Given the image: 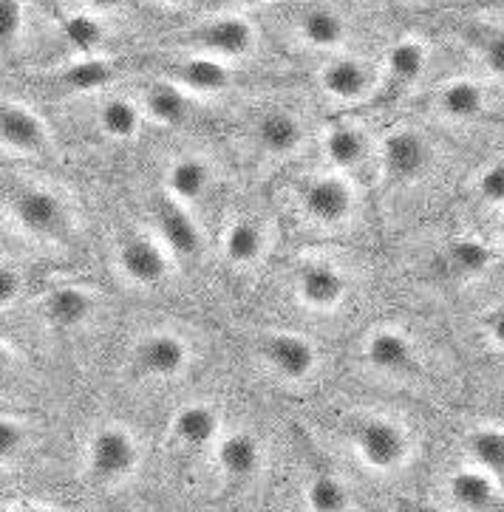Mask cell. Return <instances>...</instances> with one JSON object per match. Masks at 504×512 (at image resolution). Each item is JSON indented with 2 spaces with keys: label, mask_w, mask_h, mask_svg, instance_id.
<instances>
[{
  "label": "cell",
  "mask_w": 504,
  "mask_h": 512,
  "mask_svg": "<svg viewBox=\"0 0 504 512\" xmlns=\"http://www.w3.org/2000/svg\"><path fill=\"white\" fill-rule=\"evenodd\" d=\"M6 215L20 232L43 244H66L74 232L71 210L60 193L37 182L15 184L6 190Z\"/></svg>",
  "instance_id": "7a4b0ae2"
},
{
  "label": "cell",
  "mask_w": 504,
  "mask_h": 512,
  "mask_svg": "<svg viewBox=\"0 0 504 512\" xmlns=\"http://www.w3.org/2000/svg\"><path fill=\"white\" fill-rule=\"evenodd\" d=\"M476 193L488 207H504V159L485 167L476 179Z\"/></svg>",
  "instance_id": "8d00e7d4"
},
{
  "label": "cell",
  "mask_w": 504,
  "mask_h": 512,
  "mask_svg": "<svg viewBox=\"0 0 504 512\" xmlns=\"http://www.w3.org/2000/svg\"><path fill=\"white\" fill-rule=\"evenodd\" d=\"M221 436V413L210 402H187L170 419V439L185 450L216 447Z\"/></svg>",
  "instance_id": "603a6c76"
},
{
  "label": "cell",
  "mask_w": 504,
  "mask_h": 512,
  "mask_svg": "<svg viewBox=\"0 0 504 512\" xmlns=\"http://www.w3.org/2000/svg\"><path fill=\"white\" fill-rule=\"evenodd\" d=\"M63 32H66L68 43L80 51V57H94L100 54L102 43H105V26L102 17L94 12H74L63 20Z\"/></svg>",
  "instance_id": "d6a6232c"
},
{
  "label": "cell",
  "mask_w": 504,
  "mask_h": 512,
  "mask_svg": "<svg viewBox=\"0 0 504 512\" xmlns=\"http://www.w3.org/2000/svg\"><path fill=\"white\" fill-rule=\"evenodd\" d=\"M0 142L6 156L37 159L51 150L49 122L29 102L6 97L0 105Z\"/></svg>",
  "instance_id": "30bf717a"
},
{
  "label": "cell",
  "mask_w": 504,
  "mask_h": 512,
  "mask_svg": "<svg viewBox=\"0 0 504 512\" xmlns=\"http://www.w3.org/2000/svg\"><path fill=\"white\" fill-rule=\"evenodd\" d=\"M346 436H349V445L360 464L380 476H391V473L403 470L414 453V439L405 428V422H400L391 413L354 416Z\"/></svg>",
  "instance_id": "6da1fadb"
},
{
  "label": "cell",
  "mask_w": 504,
  "mask_h": 512,
  "mask_svg": "<svg viewBox=\"0 0 504 512\" xmlns=\"http://www.w3.org/2000/svg\"><path fill=\"white\" fill-rule=\"evenodd\" d=\"M323 159L329 170H340V173H349L354 167H360L369 156V133L363 131L360 125L354 122H337L332 125L326 136H323Z\"/></svg>",
  "instance_id": "4316f807"
},
{
  "label": "cell",
  "mask_w": 504,
  "mask_h": 512,
  "mask_svg": "<svg viewBox=\"0 0 504 512\" xmlns=\"http://www.w3.org/2000/svg\"><path fill=\"white\" fill-rule=\"evenodd\" d=\"M488 88L473 77H454L434 94V114L451 125H471L488 111Z\"/></svg>",
  "instance_id": "44dd1931"
},
{
  "label": "cell",
  "mask_w": 504,
  "mask_h": 512,
  "mask_svg": "<svg viewBox=\"0 0 504 512\" xmlns=\"http://www.w3.org/2000/svg\"><path fill=\"white\" fill-rule=\"evenodd\" d=\"M258 26L252 23L244 12H221L199 20L190 26L182 37L179 46L185 51H196L204 57H216L221 63H236L247 60L258 51Z\"/></svg>",
  "instance_id": "277c9868"
},
{
  "label": "cell",
  "mask_w": 504,
  "mask_h": 512,
  "mask_svg": "<svg viewBox=\"0 0 504 512\" xmlns=\"http://www.w3.org/2000/svg\"><path fill=\"white\" fill-rule=\"evenodd\" d=\"M439 264L456 281H476L493 266V252L476 238H454L439 255Z\"/></svg>",
  "instance_id": "f1b7e54d"
},
{
  "label": "cell",
  "mask_w": 504,
  "mask_h": 512,
  "mask_svg": "<svg viewBox=\"0 0 504 512\" xmlns=\"http://www.w3.org/2000/svg\"><path fill=\"white\" fill-rule=\"evenodd\" d=\"M29 422L23 416H12L6 413L3 422H0V456L3 462H12L23 453V447L29 445Z\"/></svg>",
  "instance_id": "e575fe53"
},
{
  "label": "cell",
  "mask_w": 504,
  "mask_h": 512,
  "mask_svg": "<svg viewBox=\"0 0 504 512\" xmlns=\"http://www.w3.org/2000/svg\"><path fill=\"white\" fill-rule=\"evenodd\" d=\"M190 365H193V346L179 331H148L134 346V368L145 380H182Z\"/></svg>",
  "instance_id": "9c48e42d"
},
{
  "label": "cell",
  "mask_w": 504,
  "mask_h": 512,
  "mask_svg": "<svg viewBox=\"0 0 504 512\" xmlns=\"http://www.w3.org/2000/svg\"><path fill=\"white\" fill-rule=\"evenodd\" d=\"M320 94L340 108H354L363 102L377 100L380 94V68L366 63L354 54H332L323 60L315 74Z\"/></svg>",
  "instance_id": "52a82bcc"
},
{
  "label": "cell",
  "mask_w": 504,
  "mask_h": 512,
  "mask_svg": "<svg viewBox=\"0 0 504 512\" xmlns=\"http://www.w3.org/2000/svg\"><path fill=\"white\" fill-rule=\"evenodd\" d=\"M142 464V447L128 425L108 422L88 436L85 445V476L102 490H114L134 479Z\"/></svg>",
  "instance_id": "3957f363"
},
{
  "label": "cell",
  "mask_w": 504,
  "mask_h": 512,
  "mask_svg": "<svg viewBox=\"0 0 504 512\" xmlns=\"http://www.w3.org/2000/svg\"><path fill=\"white\" fill-rule=\"evenodd\" d=\"M502 9H504V0H502Z\"/></svg>",
  "instance_id": "7dc6e473"
},
{
  "label": "cell",
  "mask_w": 504,
  "mask_h": 512,
  "mask_svg": "<svg viewBox=\"0 0 504 512\" xmlns=\"http://www.w3.org/2000/svg\"><path fill=\"white\" fill-rule=\"evenodd\" d=\"M20 292H23V278H20V272L12 269V264L6 261L3 269H0V300H3V309H9V306L20 298Z\"/></svg>",
  "instance_id": "74e56055"
},
{
  "label": "cell",
  "mask_w": 504,
  "mask_h": 512,
  "mask_svg": "<svg viewBox=\"0 0 504 512\" xmlns=\"http://www.w3.org/2000/svg\"><path fill=\"white\" fill-rule=\"evenodd\" d=\"M295 298L309 312H337L349 298V278L326 258H303L295 272Z\"/></svg>",
  "instance_id": "8fae6325"
},
{
  "label": "cell",
  "mask_w": 504,
  "mask_h": 512,
  "mask_svg": "<svg viewBox=\"0 0 504 512\" xmlns=\"http://www.w3.org/2000/svg\"><path fill=\"white\" fill-rule=\"evenodd\" d=\"M162 77L176 83L179 88H185L193 100L219 97L233 83L230 63H221L216 57H204L196 51H185V54L173 57V63H168Z\"/></svg>",
  "instance_id": "4fadbf2b"
},
{
  "label": "cell",
  "mask_w": 504,
  "mask_h": 512,
  "mask_svg": "<svg viewBox=\"0 0 504 512\" xmlns=\"http://www.w3.org/2000/svg\"><path fill=\"white\" fill-rule=\"evenodd\" d=\"M3 512H57L51 504H40V501H17L9 504Z\"/></svg>",
  "instance_id": "60d3db41"
},
{
  "label": "cell",
  "mask_w": 504,
  "mask_h": 512,
  "mask_svg": "<svg viewBox=\"0 0 504 512\" xmlns=\"http://www.w3.org/2000/svg\"><path fill=\"white\" fill-rule=\"evenodd\" d=\"M134 0H85V12H94V15H114V12H122L128 9Z\"/></svg>",
  "instance_id": "ab89813d"
},
{
  "label": "cell",
  "mask_w": 504,
  "mask_h": 512,
  "mask_svg": "<svg viewBox=\"0 0 504 512\" xmlns=\"http://www.w3.org/2000/svg\"><path fill=\"white\" fill-rule=\"evenodd\" d=\"M380 167L391 182H414L428 167V142L417 128L397 125L380 139Z\"/></svg>",
  "instance_id": "9a60e30c"
},
{
  "label": "cell",
  "mask_w": 504,
  "mask_h": 512,
  "mask_svg": "<svg viewBox=\"0 0 504 512\" xmlns=\"http://www.w3.org/2000/svg\"><path fill=\"white\" fill-rule=\"evenodd\" d=\"M298 207L306 221L326 230H337L349 224L357 213V184L340 170L315 173L301 184Z\"/></svg>",
  "instance_id": "5b68a950"
},
{
  "label": "cell",
  "mask_w": 504,
  "mask_h": 512,
  "mask_svg": "<svg viewBox=\"0 0 504 512\" xmlns=\"http://www.w3.org/2000/svg\"><path fill=\"white\" fill-rule=\"evenodd\" d=\"M29 3H34L37 9H43L46 15H54L57 20H66V12H63V0H29Z\"/></svg>",
  "instance_id": "b9f144b4"
},
{
  "label": "cell",
  "mask_w": 504,
  "mask_h": 512,
  "mask_svg": "<svg viewBox=\"0 0 504 512\" xmlns=\"http://www.w3.org/2000/svg\"><path fill=\"white\" fill-rule=\"evenodd\" d=\"M303 504L309 512H352L354 496L349 484L335 473H315L306 481Z\"/></svg>",
  "instance_id": "4dcf8cb0"
},
{
  "label": "cell",
  "mask_w": 504,
  "mask_h": 512,
  "mask_svg": "<svg viewBox=\"0 0 504 512\" xmlns=\"http://www.w3.org/2000/svg\"><path fill=\"white\" fill-rule=\"evenodd\" d=\"M476 57L493 80L504 83V29L485 32L476 40Z\"/></svg>",
  "instance_id": "d590c367"
},
{
  "label": "cell",
  "mask_w": 504,
  "mask_h": 512,
  "mask_svg": "<svg viewBox=\"0 0 504 512\" xmlns=\"http://www.w3.org/2000/svg\"><path fill=\"white\" fill-rule=\"evenodd\" d=\"M454 512H493L502 504V481L482 467H459L445 481Z\"/></svg>",
  "instance_id": "ffe728a7"
},
{
  "label": "cell",
  "mask_w": 504,
  "mask_h": 512,
  "mask_svg": "<svg viewBox=\"0 0 504 512\" xmlns=\"http://www.w3.org/2000/svg\"><path fill=\"white\" fill-rule=\"evenodd\" d=\"M496 235H499V244H502L504 249V215H502V221H499V230H496Z\"/></svg>",
  "instance_id": "f6af8a7d"
},
{
  "label": "cell",
  "mask_w": 504,
  "mask_h": 512,
  "mask_svg": "<svg viewBox=\"0 0 504 512\" xmlns=\"http://www.w3.org/2000/svg\"><path fill=\"white\" fill-rule=\"evenodd\" d=\"M213 182H216L213 162L199 156V153H182L165 170V193L170 199L187 204V207L207 199Z\"/></svg>",
  "instance_id": "d4e9b609"
},
{
  "label": "cell",
  "mask_w": 504,
  "mask_h": 512,
  "mask_svg": "<svg viewBox=\"0 0 504 512\" xmlns=\"http://www.w3.org/2000/svg\"><path fill=\"white\" fill-rule=\"evenodd\" d=\"M269 252V232L267 227L250 218V215H238L227 224V230L221 235V255L227 264L236 269H252L258 266Z\"/></svg>",
  "instance_id": "484cf974"
},
{
  "label": "cell",
  "mask_w": 504,
  "mask_h": 512,
  "mask_svg": "<svg viewBox=\"0 0 504 512\" xmlns=\"http://www.w3.org/2000/svg\"><path fill=\"white\" fill-rule=\"evenodd\" d=\"M153 232L162 238V244L176 255V261L199 258L204 249V230L199 218L193 215V207L182 201L170 199L162 193L153 201Z\"/></svg>",
  "instance_id": "7c38bea8"
},
{
  "label": "cell",
  "mask_w": 504,
  "mask_h": 512,
  "mask_svg": "<svg viewBox=\"0 0 504 512\" xmlns=\"http://www.w3.org/2000/svg\"><path fill=\"white\" fill-rule=\"evenodd\" d=\"M216 467L230 484H247L264 467V445L247 430L224 433L216 445Z\"/></svg>",
  "instance_id": "7402d4cb"
},
{
  "label": "cell",
  "mask_w": 504,
  "mask_h": 512,
  "mask_svg": "<svg viewBox=\"0 0 504 512\" xmlns=\"http://www.w3.org/2000/svg\"><path fill=\"white\" fill-rule=\"evenodd\" d=\"M29 29V0H0V37L3 54H15Z\"/></svg>",
  "instance_id": "836d02e7"
},
{
  "label": "cell",
  "mask_w": 504,
  "mask_h": 512,
  "mask_svg": "<svg viewBox=\"0 0 504 512\" xmlns=\"http://www.w3.org/2000/svg\"><path fill=\"white\" fill-rule=\"evenodd\" d=\"M258 357L264 360L272 377L289 385L312 380L320 368V351L315 340H309L301 331H267L258 340Z\"/></svg>",
  "instance_id": "ba28073f"
},
{
  "label": "cell",
  "mask_w": 504,
  "mask_h": 512,
  "mask_svg": "<svg viewBox=\"0 0 504 512\" xmlns=\"http://www.w3.org/2000/svg\"><path fill=\"white\" fill-rule=\"evenodd\" d=\"M431 49L422 37H400L397 43H391L386 51V60L380 66V91H388L391 97L405 94L408 88L420 83L425 68H428Z\"/></svg>",
  "instance_id": "ac0fdd59"
},
{
  "label": "cell",
  "mask_w": 504,
  "mask_h": 512,
  "mask_svg": "<svg viewBox=\"0 0 504 512\" xmlns=\"http://www.w3.org/2000/svg\"><path fill=\"white\" fill-rule=\"evenodd\" d=\"M142 125H145V114L139 102L131 97H105L97 105V128L111 142H119V145L134 142Z\"/></svg>",
  "instance_id": "83f0119b"
},
{
  "label": "cell",
  "mask_w": 504,
  "mask_h": 512,
  "mask_svg": "<svg viewBox=\"0 0 504 512\" xmlns=\"http://www.w3.org/2000/svg\"><path fill=\"white\" fill-rule=\"evenodd\" d=\"M252 142L269 159H292L306 148L309 128H306L303 116H298L295 111L272 108V111L255 119Z\"/></svg>",
  "instance_id": "5bb4252c"
},
{
  "label": "cell",
  "mask_w": 504,
  "mask_h": 512,
  "mask_svg": "<svg viewBox=\"0 0 504 512\" xmlns=\"http://www.w3.org/2000/svg\"><path fill=\"white\" fill-rule=\"evenodd\" d=\"M468 456L476 467L488 470L490 476L504 481V428L496 425H482L468 433Z\"/></svg>",
  "instance_id": "1f68e13d"
},
{
  "label": "cell",
  "mask_w": 504,
  "mask_h": 512,
  "mask_svg": "<svg viewBox=\"0 0 504 512\" xmlns=\"http://www.w3.org/2000/svg\"><path fill=\"white\" fill-rule=\"evenodd\" d=\"M292 29H295L292 34L301 40V46L323 51V54H340L352 37L349 20L340 15L335 6H323V3L303 6Z\"/></svg>",
  "instance_id": "e0dca14e"
},
{
  "label": "cell",
  "mask_w": 504,
  "mask_h": 512,
  "mask_svg": "<svg viewBox=\"0 0 504 512\" xmlns=\"http://www.w3.org/2000/svg\"><path fill=\"white\" fill-rule=\"evenodd\" d=\"M272 0H230L233 12H250V9H261V6H269Z\"/></svg>",
  "instance_id": "7bdbcfd3"
},
{
  "label": "cell",
  "mask_w": 504,
  "mask_h": 512,
  "mask_svg": "<svg viewBox=\"0 0 504 512\" xmlns=\"http://www.w3.org/2000/svg\"><path fill=\"white\" fill-rule=\"evenodd\" d=\"M420 512H454V510H442V507H422Z\"/></svg>",
  "instance_id": "bcb514c9"
},
{
  "label": "cell",
  "mask_w": 504,
  "mask_h": 512,
  "mask_svg": "<svg viewBox=\"0 0 504 512\" xmlns=\"http://www.w3.org/2000/svg\"><path fill=\"white\" fill-rule=\"evenodd\" d=\"M176 255L170 252L156 232H134L114 252L119 281L134 289H159L173 275Z\"/></svg>",
  "instance_id": "8992f818"
},
{
  "label": "cell",
  "mask_w": 504,
  "mask_h": 512,
  "mask_svg": "<svg viewBox=\"0 0 504 512\" xmlns=\"http://www.w3.org/2000/svg\"><path fill=\"white\" fill-rule=\"evenodd\" d=\"M159 3H165V6H176V9H179V6H190L193 0H159Z\"/></svg>",
  "instance_id": "ee69618b"
},
{
  "label": "cell",
  "mask_w": 504,
  "mask_h": 512,
  "mask_svg": "<svg viewBox=\"0 0 504 512\" xmlns=\"http://www.w3.org/2000/svg\"><path fill=\"white\" fill-rule=\"evenodd\" d=\"M97 312V295L83 283H57L40 300L43 323L54 331H80Z\"/></svg>",
  "instance_id": "2e32d148"
},
{
  "label": "cell",
  "mask_w": 504,
  "mask_h": 512,
  "mask_svg": "<svg viewBox=\"0 0 504 512\" xmlns=\"http://www.w3.org/2000/svg\"><path fill=\"white\" fill-rule=\"evenodd\" d=\"M136 102H139V108L145 114V122L159 125V128H179L193 114V97L187 94L185 88H179L165 77L145 85L139 91Z\"/></svg>",
  "instance_id": "cb8c5ba5"
},
{
  "label": "cell",
  "mask_w": 504,
  "mask_h": 512,
  "mask_svg": "<svg viewBox=\"0 0 504 512\" xmlns=\"http://www.w3.org/2000/svg\"><path fill=\"white\" fill-rule=\"evenodd\" d=\"M485 334H488L490 346L496 351H504V306L490 314L488 323H485Z\"/></svg>",
  "instance_id": "f35d334b"
},
{
  "label": "cell",
  "mask_w": 504,
  "mask_h": 512,
  "mask_svg": "<svg viewBox=\"0 0 504 512\" xmlns=\"http://www.w3.org/2000/svg\"><path fill=\"white\" fill-rule=\"evenodd\" d=\"M363 360L369 363L371 371L386 374V377L411 374V368L417 365V343L408 337L405 329L377 326L369 331L363 343Z\"/></svg>",
  "instance_id": "d6986e66"
},
{
  "label": "cell",
  "mask_w": 504,
  "mask_h": 512,
  "mask_svg": "<svg viewBox=\"0 0 504 512\" xmlns=\"http://www.w3.org/2000/svg\"><path fill=\"white\" fill-rule=\"evenodd\" d=\"M114 80V63L105 54L77 57L57 71V83L71 94H94Z\"/></svg>",
  "instance_id": "f546056e"
}]
</instances>
